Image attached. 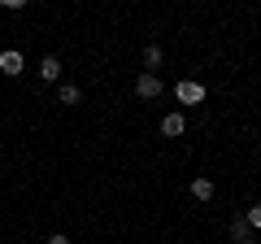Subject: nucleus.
Returning a JSON list of instances; mask_svg holds the SVG:
<instances>
[{"label": "nucleus", "instance_id": "nucleus-8", "mask_svg": "<svg viewBox=\"0 0 261 244\" xmlns=\"http://www.w3.org/2000/svg\"><path fill=\"white\" fill-rule=\"evenodd\" d=\"M144 66H148V75L161 66V48H157V44H148V48H144Z\"/></svg>", "mask_w": 261, "mask_h": 244}, {"label": "nucleus", "instance_id": "nucleus-2", "mask_svg": "<svg viewBox=\"0 0 261 244\" xmlns=\"http://www.w3.org/2000/svg\"><path fill=\"white\" fill-rule=\"evenodd\" d=\"M135 96H144V101L161 96V79L157 75H140V79H135Z\"/></svg>", "mask_w": 261, "mask_h": 244}, {"label": "nucleus", "instance_id": "nucleus-3", "mask_svg": "<svg viewBox=\"0 0 261 244\" xmlns=\"http://www.w3.org/2000/svg\"><path fill=\"white\" fill-rule=\"evenodd\" d=\"M0 75H22V53H13V48H9V53H0Z\"/></svg>", "mask_w": 261, "mask_h": 244}, {"label": "nucleus", "instance_id": "nucleus-9", "mask_svg": "<svg viewBox=\"0 0 261 244\" xmlns=\"http://www.w3.org/2000/svg\"><path fill=\"white\" fill-rule=\"evenodd\" d=\"M61 105H79V87L74 83H61Z\"/></svg>", "mask_w": 261, "mask_h": 244}, {"label": "nucleus", "instance_id": "nucleus-12", "mask_svg": "<svg viewBox=\"0 0 261 244\" xmlns=\"http://www.w3.org/2000/svg\"><path fill=\"white\" fill-rule=\"evenodd\" d=\"M248 244H257V240H248Z\"/></svg>", "mask_w": 261, "mask_h": 244}, {"label": "nucleus", "instance_id": "nucleus-10", "mask_svg": "<svg viewBox=\"0 0 261 244\" xmlns=\"http://www.w3.org/2000/svg\"><path fill=\"white\" fill-rule=\"evenodd\" d=\"M244 218H248V227H252V231H261V205H252Z\"/></svg>", "mask_w": 261, "mask_h": 244}, {"label": "nucleus", "instance_id": "nucleus-6", "mask_svg": "<svg viewBox=\"0 0 261 244\" xmlns=\"http://www.w3.org/2000/svg\"><path fill=\"white\" fill-rule=\"evenodd\" d=\"M231 240H235V244H248V240H252L248 218H235V223H231Z\"/></svg>", "mask_w": 261, "mask_h": 244}, {"label": "nucleus", "instance_id": "nucleus-5", "mask_svg": "<svg viewBox=\"0 0 261 244\" xmlns=\"http://www.w3.org/2000/svg\"><path fill=\"white\" fill-rule=\"evenodd\" d=\"M192 197L196 201H214V179H205V175L192 179Z\"/></svg>", "mask_w": 261, "mask_h": 244}, {"label": "nucleus", "instance_id": "nucleus-11", "mask_svg": "<svg viewBox=\"0 0 261 244\" xmlns=\"http://www.w3.org/2000/svg\"><path fill=\"white\" fill-rule=\"evenodd\" d=\"M48 244H70V240H65V235H48Z\"/></svg>", "mask_w": 261, "mask_h": 244}, {"label": "nucleus", "instance_id": "nucleus-4", "mask_svg": "<svg viewBox=\"0 0 261 244\" xmlns=\"http://www.w3.org/2000/svg\"><path fill=\"white\" fill-rule=\"evenodd\" d=\"M39 79H44V83H57V79H61V61H57V57H44V61H39Z\"/></svg>", "mask_w": 261, "mask_h": 244}, {"label": "nucleus", "instance_id": "nucleus-1", "mask_svg": "<svg viewBox=\"0 0 261 244\" xmlns=\"http://www.w3.org/2000/svg\"><path fill=\"white\" fill-rule=\"evenodd\" d=\"M174 96H178V105H200L205 101V83H200V79H183V83L174 87Z\"/></svg>", "mask_w": 261, "mask_h": 244}, {"label": "nucleus", "instance_id": "nucleus-7", "mask_svg": "<svg viewBox=\"0 0 261 244\" xmlns=\"http://www.w3.org/2000/svg\"><path fill=\"white\" fill-rule=\"evenodd\" d=\"M183 127H187L183 113H166V118H161V131L166 135H183Z\"/></svg>", "mask_w": 261, "mask_h": 244}]
</instances>
